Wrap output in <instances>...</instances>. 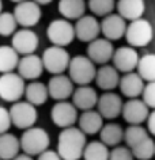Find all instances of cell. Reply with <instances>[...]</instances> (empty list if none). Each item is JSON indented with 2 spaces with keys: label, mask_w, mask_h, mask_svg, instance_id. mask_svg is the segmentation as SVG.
<instances>
[{
  "label": "cell",
  "mask_w": 155,
  "mask_h": 160,
  "mask_svg": "<svg viewBox=\"0 0 155 160\" xmlns=\"http://www.w3.org/2000/svg\"><path fill=\"white\" fill-rule=\"evenodd\" d=\"M86 144V134L79 128H65L59 134L56 152L61 160H79L82 159Z\"/></svg>",
  "instance_id": "1"
},
{
  "label": "cell",
  "mask_w": 155,
  "mask_h": 160,
  "mask_svg": "<svg viewBox=\"0 0 155 160\" xmlns=\"http://www.w3.org/2000/svg\"><path fill=\"white\" fill-rule=\"evenodd\" d=\"M49 144L50 137L48 132L37 126H31L29 129H26L19 138V145H21L23 153L29 155L31 158L38 156L39 153L49 149Z\"/></svg>",
  "instance_id": "2"
},
{
  "label": "cell",
  "mask_w": 155,
  "mask_h": 160,
  "mask_svg": "<svg viewBox=\"0 0 155 160\" xmlns=\"http://www.w3.org/2000/svg\"><path fill=\"white\" fill-rule=\"evenodd\" d=\"M68 78L71 79V82L75 83L78 86H89L95 78V64L87 57V56H74L70 60L68 64Z\"/></svg>",
  "instance_id": "3"
},
{
  "label": "cell",
  "mask_w": 155,
  "mask_h": 160,
  "mask_svg": "<svg viewBox=\"0 0 155 160\" xmlns=\"http://www.w3.org/2000/svg\"><path fill=\"white\" fill-rule=\"evenodd\" d=\"M124 37L129 46L132 48H143L152 41L154 38V29L150 21L144 18H139L127 25Z\"/></svg>",
  "instance_id": "4"
},
{
  "label": "cell",
  "mask_w": 155,
  "mask_h": 160,
  "mask_svg": "<svg viewBox=\"0 0 155 160\" xmlns=\"http://www.w3.org/2000/svg\"><path fill=\"white\" fill-rule=\"evenodd\" d=\"M71 56L65 48L52 45L44 50L41 61L44 69H46L52 75H61L68 68Z\"/></svg>",
  "instance_id": "5"
},
{
  "label": "cell",
  "mask_w": 155,
  "mask_h": 160,
  "mask_svg": "<svg viewBox=\"0 0 155 160\" xmlns=\"http://www.w3.org/2000/svg\"><path fill=\"white\" fill-rule=\"evenodd\" d=\"M25 80L15 72L2 73L0 76V98L6 102H18L25 95Z\"/></svg>",
  "instance_id": "6"
},
{
  "label": "cell",
  "mask_w": 155,
  "mask_h": 160,
  "mask_svg": "<svg viewBox=\"0 0 155 160\" xmlns=\"http://www.w3.org/2000/svg\"><path fill=\"white\" fill-rule=\"evenodd\" d=\"M10 118H11V125L17 126L18 129H29L34 126L35 121L38 118V113L35 106L26 101H18L15 102L11 109L8 110Z\"/></svg>",
  "instance_id": "7"
},
{
  "label": "cell",
  "mask_w": 155,
  "mask_h": 160,
  "mask_svg": "<svg viewBox=\"0 0 155 160\" xmlns=\"http://www.w3.org/2000/svg\"><path fill=\"white\" fill-rule=\"evenodd\" d=\"M46 37L52 45L65 48L75 38L74 25L67 19H53L46 27Z\"/></svg>",
  "instance_id": "8"
},
{
  "label": "cell",
  "mask_w": 155,
  "mask_h": 160,
  "mask_svg": "<svg viewBox=\"0 0 155 160\" xmlns=\"http://www.w3.org/2000/svg\"><path fill=\"white\" fill-rule=\"evenodd\" d=\"M13 15L18 25H21L23 29H30L41 21L42 11L41 7L33 0H25L15 6Z\"/></svg>",
  "instance_id": "9"
},
{
  "label": "cell",
  "mask_w": 155,
  "mask_h": 160,
  "mask_svg": "<svg viewBox=\"0 0 155 160\" xmlns=\"http://www.w3.org/2000/svg\"><path fill=\"white\" fill-rule=\"evenodd\" d=\"M78 109L70 101H60L56 102L50 110V118L53 123L61 129L74 126L78 121Z\"/></svg>",
  "instance_id": "10"
},
{
  "label": "cell",
  "mask_w": 155,
  "mask_h": 160,
  "mask_svg": "<svg viewBox=\"0 0 155 160\" xmlns=\"http://www.w3.org/2000/svg\"><path fill=\"white\" fill-rule=\"evenodd\" d=\"M39 38L35 31L31 29H21L15 31L11 38V48L17 52L18 54L27 56L33 54L38 48Z\"/></svg>",
  "instance_id": "11"
},
{
  "label": "cell",
  "mask_w": 155,
  "mask_h": 160,
  "mask_svg": "<svg viewBox=\"0 0 155 160\" xmlns=\"http://www.w3.org/2000/svg\"><path fill=\"white\" fill-rule=\"evenodd\" d=\"M122 103L124 102L120 95H117L113 91H108L101 97H98L97 111L103 119H114L121 114Z\"/></svg>",
  "instance_id": "12"
},
{
  "label": "cell",
  "mask_w": 155,
  "mask_h": 160,
  "mask_svg": "<svg viewBox=\"0 0 155 160\" xmlns=\"http://www.w3.org/2000/svg\"><path fill=\"white\" fill-rule=\"evenodd\" d=\"M139 53L135 48L127 45V46H121L118 49L114 50L113 53V67L116 68L118 72H124V73H129L133 72L137 67V61H139Z\"/></svg>",
  "instance_id": "13"
},
{
  "label": "cell",
  "mask_w": 155,
  "mask_h": 160,
  "mask_svg": "<svg viewBox=\"0 0 155 160\" xmlns=\"http://www.w3.org/2000/svg\"><path fill=\"white\" fill-rule=\"evenodd\" d=\"M74 31H75V37L79 41L91 42L94 39H97L99 34H101V25H99V22L97 21L95 17L85 14L74 25Z\"/></svg>",
  "instance_id": "14"
},
{
  "label": "cell",
  "mask_w": 155,
  "mask_h": 160,
  "mask_svg": "<svg viewBox=\"0 0 155 160\" xmlns=\"http://www.w3.org/2000/svg\"><path fill=\"white\" fill-rule=\"evenodd\" d=\"M121 114L129 125H142L150 114V109L142 99L133 98L122 103Z\"/></svg>",
  "instance_id": "15"
},
{
  "label": "cell",
  "mask_w": 155,
  "mask_h": 160,
  "mask_svg": "<svg viewBox=\"0 0 155 160\" xmlns=\"http://www.w3.org/2000/svg\"><path fill=\"white\" fill-rule=\"evenodd\" d=\"M114 53V48L112 42L106 38H97L94 41L89 42L87 46V57H89L94 64L105 65L108 61H110Z\"/></svg>",
  "instance_id": "16"
},
{
  "label": "cell",
  "mask_w": 155,
  "mask_h": 160,
  "mask_svg": "<svg viewBox=\"0 0 155 160\" xmlns=\"http://www.w3.org/2000/svg\"><path fill=\"white\" fill-rule=\"evenodd\" d=\"M101 25V34H103V38L112 41H118L124 37L127 22L122 19L118 14H109L103 17V21L99 22Z\"/></svg>",
  "instance_id": "17"
},
{
  "label": "cell",
  "mask_w": 155,
  "mask_h": 160,
  "mask_svg": "<svg viewBox=\"0 0 155 160\" xmlns=\"http://www.w3.org/2000/svg\"><path fill=\"white\" fill-rule=\"evenodd\" d=\"M48 94L56 102L67 101L74 92V83L65 75H53L48 83Z\"/></svg>",
  "instance_id": "18"
},
{
  "label": "cell",
  "mask_w": 155,
  "mask_h": 160,
  "mask_svg": "<svg viewBox=\"0 0 155 160\" xmlns=\"http://www.w3.org/2000/svg\"><path fill=\"white\" fill-rule=\"evenodd\" d=\"M17 69H18V75L23 80H31V82L37 80L44 72L41 57L34 53L22 56V58H19L18 61Z\"/></svg>",
  "instance_id": "19"
},
{
  "label": "cell",
  "mask_w": 155,
  "mask_h": 160,
  "mask_svg": "<svg viewBox=\"0 0 155 160\" xmlns=\"http://www.w3.org/2000/svg\"><path fill=\"white\" fill-rule=\"evenodd\" d=\"M71 99H72V105L78 110H82V111L93 110L97 106L98 94L90 86H79L78 88L74 90Z\"/></svg>",
  "instance_id": "20"
},
{
  "label": "cell",
  "mask_w": 155,
  "mask_h": 160,
  "mask_svg": "<svg viewBox=\"0 0 155 160\" xmlns=\"http://www.w3.org/2000/svg\"><path fill=\"white\" fill-rule=\"evenodd\" d=\"M144 86L146 82L135 71L124 73V76H120V82H118V88H120L121 94L129 99L140 97Z\"/></svg>",
  "instance_id": "21"
},
{
  "label": "cell",
  "mask_w": 155,
  "mask_h": 160,
  "mask_svg": "<svg viewBox=\"0 0 155 160\" xmlns=\"http://www.w3.org/2000/svg\"><path fill=\"white\" fill-rule=\"evenodd\" d=\"M95 83L101 90L105 92L108 91H113L116 87H118V82H120V73L113 65H101L95 72Z\"/></svg>",
  "instance_id": "22"
},
{
  "label": "cell",
  "mask_w": 155,
  "mask_h": 160,
  "mask_svg": "<svg viewBox=\"0 0 155 160\" xmlns=\"http://www.w3.org/2000/svg\"><path fill=\"white\" fill-rule=\"evenodd\" d=\"M117 14L124 21H136L139 18H143V14L146 11L144 0H118L117 2Z\"/></svg>",
  "instance_id": "23"
},
{
  "label": "cell",
  "mask_w": 155,
  "mask_h": 160,
  "mask_svg": "<svg viewBox=\"0 0 155 160\" xmlns=\"http://www.w3.org/2000/svg\"><path fill=\"white\" fill-rule=\"evenodd\" d=\"M79 129L85 134H95L99 133L101 128L103 126V118L97 110H86L78 117Z\"/></svg>",
  "instance_id": "24"
},
{
  "label": "cell",
  "mask_w": 155,
  "mask_h": 160,
  "mask_svg": "<svg viewBox=\"0 0 155 160\" xmlns=\"http://www.w3.org/2000/svg\"><path fill=\"white\" fill-rule=\"evenodd\" d=\"M99 137H101V142H103L108 148L117 147L120 145V142L124 141V129L116 122L105 123L99 130Z\"/></svg>",
  "instance_id": "25"
},
{
  "label": "cell",
  "mask_w": 155,
  "mask_h": 160,
  "mask_svg": "<svg viewBox=\"0 0 155 160\" xmlns=\"http://www.w3.org/2000/svg\"><path fill=\"white\" fill-rule=\"evenodd\" d=\"M85 0H60L59 2V12L67 21H78L86 12Z\"/></svg>",
  "instance_id": "26"
},
{
  "label": "cell",
  "mask_w": 155,
  "mask_h": 160,
  "mask_svg": "<svg viewBox=\"0 0 155 160\" xmlns=\"http://www.w3.org/2000/svg\"><path fill=\"white\" fill-rule=\"evenodd\" d=\"M23 97L26 98V102L31 103L33 106H41L48 101V98H49L48 87L41 82L33 80V82L26 86L25 95H23Z\"/></svg>",
  "instance_id": "27"
},
{
  "label": "cell",
  "mask_w": 155,
  "mask_h": 160,
  "mask_svg": "<svg viewBox=\"0 0 155 160\" xmlns=\"http://www.w3.org/2000/svg\"><path fill=\"white\" fill-rule=\"evenodd\" d=\"M19 151L21 145L17 136L8 132L0 134V160H13L19 155Z\"/></svg>",
  "instance_id": "28"
},
{
  "label": "cell",
  "mask_w": 155,
  "mask_h": 160,
  "mask_svg": "<svg viewBox=\"0 0 155 160\" xmlns=\"http://www.w3.org/2000/svg\"><path fill=\"white\" fill-rule=\"evenodd\" d=\"M19 61V54L15 52L11 45L0 46V73H8L17 69Z\"/></svg>",
  "instance_id": "29"
},
{
  "label": "cell",
  "mask_w": 155,
  "mask_h": 160,
  "mask_svg": "<svg viewBox=\"0 0 155 160\" xmlns=\"http://www.w3.org/2000/svg\"><path fill=\"white\" fill-rule=\"evenodd\" d=\"M136 73L144 82H155V54L148 53L139 57Z\"/></svg>",
  "instance_id": "30"
},
{
  "label": "cell",
  "mask_w": 155,
  "mask_h": 160,
  "mask_svg": "<svg viewBox=\"0 0 155 160\" xmlns=\"http://www.w3.org/2000/svg\"><path fill=\"white\" fill-rule=\"evenodd\" d=\"M109 148L101 141L87 142L83 149V160H109Z\"/></svg>",
  "instance_id": "31"
},
{
  "label": "cell",
  "mask_w": 155,
  "mask_h": 160,
  "mask_svg": "<svg viewBox=\"0 0 155 160\" xmlns=\"http://www.w3.org/2000/svg\"><path fill=\"white\" fill-rule=\"evenodd\" d=\"M131 152L137 160H150L155 155V141L151 137H147L133 148H131Z\"/></svg>",
  "instance_id": "32"
},
{
  "label": "cell",
  "mask_w": 155,
  "mask_h": 160,
  "mask_svg": "<svg viewBox=\"0 0 155 160\" xmlns=\"http://www.w3.org/2000/svg\"><path fill=\"white\" fill-rule=\"evenodd\" d=\"M147 137H148L147 129L143 128L142 125H129L124 130V141L129 149Z\"/></svg>",
  "instance_id": "33"
},
{
  "label": "cell",
  "mask_w": 155,
  "mask_h": 160,
  "mask_svg": "<svg viewBox=\"0 0 155 160\" xmlns=\"http://www.w3.org/2000/svg\"><path fill=\"white\" fill-rule=\"evenodd\" d=\"M87 7L90 8L91 12L98 15V17H106V15L113 12L116 2L114 0H89Z\"/></svg>",
  "instance_id": "34"
},
{
  "label": "cell",
  "mask_w": 155,
  "mask_h": 160,
  "mask_svg": "<svg viewBox=\"0 0 155 160\" xmlns=\"http://www.w3.org/2000/svg\"><path fill=\"white\" fill-rule=\"evenodd\" d=\"M18 23L15 21L13 12H0V35L10 37L17 31Z\"/></svg>",
  "instance_id": "35"
},
{
  "label": "cell",
  "mask_w": 155,
  "mask_h": 160,
  "mask_svg": "<svg viewBox=\"0 0 155 160\" xmlns=\"http://www.w3.org/2000/svg\"><path fill=\"white\" fill-rule=\"evenodd\" d=\"M109 160H135V158L127 145H117L109 152Z\"/></svg>",
  "instance_id": "36"
},
{
  "label": "cell",
  "mask_w": 155,
  "mask_h": 160,
  "mask_svg": "<svg viewBox=\"0 0 155 160\" xmlns=\"http://www.w3.org/2000/svg\"><path fill=\"white\" fill-rule=\"evenodd\" d=\"M142 101L146 103L148 109L155 110V82H148L143 88Z\"/></svg>",
  "instance_id": "37"
},
{
  "label": "cell",
  "mask_w": 155,
  "mask_h": 160,
  "mask_svg": "<svg viewBox=\"0 0 155 160\" xmlns=\"http://www.w3.org/2000/svg\"><path fill=\"white\" fill-rule=\"evenodd\" d=\"M10 126H11V118H10L8 109L0 106V134L8 132Z\"/></svg>",
  "instance_id": "38"
},
{
  "label": "cell",
  "mask_w": 155,
  "mask_h": 160,
  "mask_svg": "<svg viewBox=\"0 0 155 160\" xmlns=\"http://www.w3.org/2000/svg\"><path fill=\"white\" fill-rule=\"evenodd\" d=\"M37 160H61V158L59 156V153L56 151H50V149H46L45 152L38 155Z\"/></svg>",
  "instance_id": "39"
},
{
  "label": "cell",
  "mask_w": 155,
  "mask_h": 160,
  "mask_svg": "<svg viewBox=\"0 0 155 160\" xmlns=\"http://www.w3.org/2000/svg\"><path fill=\"white\" fill-rule=\"evenodd\" d=\"M147 129L148 132H151V134L155 136V110H152L147 117Z\"/></svg>",
  "instance_id": "40"
},
{
  "label": "cell",
  "mask_w": 155,
  "mask_h": 160,
  "mask_svg": "<svg viewBox=\"0 0 155 160\" xmlns=\"http://www.w3.org/2000/svg\"><path fill=\"white\" fill-rule=\"evenodd\" d=\"M13 160H34V159L31 158V156L26 155V153H19V155L15 156V158H14Z\"/></svg>",
  "instance_id": "41"
},
{
  "label": "cell",
  "mask_w": 155,
  "mask_h": 160,
  "mask_svg": "<svg viewBox=\"0 0 155 160\" xmlns=\"http://www.w3.org/2000/svg\"><path fill=\"white\" fill-rule=\"evenodd\" d=\"M34 3H37V4L41 7V6H46V4H50L53 0H33Z\"/></svg>",
  "instance_id": "42"
},
{
  "label": "cell",
  "mask_w": 155,
  "mask_h": 160,
  "mask_svg": "<svg viewBox=\"0 0 155 160\" xmlns=\"http://www.w3.org/2000/svg\"><path fill=\"white\" fill-rule=\"evenodd\" d=\"M11 2H14V3H17V4H18V3H21V2H25V0H11Z\"/></svg>",
  "instance_id": "43"
},
{
  "label": "cell",
  "mask_w": 155,
  "mask_h": 160,
  "mask_svg": "<svg viewBox=\"0 0 155 160\" xmlns=\"http://www.w3.org/2000/svg\"><path fill=\"white\" fill-rule=\"evenodd\" d=\"M3 2H2V0H0V12H3Z\"/></svg>",
  "instance_id": "44"
},
{
  "label": "cell",
  "mask_w": 155,
  "mask_h": 160,
  "mask_svg": "<svg viewBox=\"0 0 155 160\" xmlns=\"http://www.w3.org/2000/svg\"><path fill=\"white\" fill-rule=\"evenodd\" d=\"M154 156H155V155H154Z\"/></svg>",
  "instance_id": "45"
}]
</instances>
